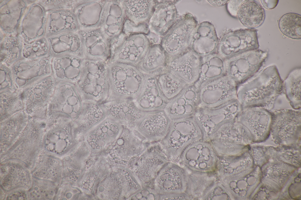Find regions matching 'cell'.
<instances>
[{"mask_svg": "<svg viewBox=\"0 0 301 200\" xmlns=\"http://www.w3.org/2000/svg\"><path fill=\"white\" fill-rule=\"evenodd\" d=\"M264 7L268 9H274L277 5L278 0H261Z\"/></svg>", "mask_w": 301, "mask_h": 200, "instance_id": "obj_30", "label": "cell"}, {"mask_svg": "<svg viewBox=\"0 0 301 200\" xmlns=\"http://www.w3.org/2000/svg\"><path fill=\"white\" fill-rule=\"evenodd\" d=\"M197 25L196 20L190 13L181 20L173 33L174 41L165 44L164 49L170 61L189 49L193 31Z\"/></svg>", "mask_w": 301, "mask_h": 200, "instance_id": "obj_13", "label": "cell"}, {"mask_svg": "<svg viewBox=\"0 0 301 200\" xmlns=\"http://www.w3.org/2000/svg\"><path fill=\"white\" fill-rule=\"evenodd\" d=\"M105 113L100 107L95 106L90 109L81 117L83 128H91L97 125L105 118Z\"/></svg>", "mask_w": 301, "mask_h": 200, "instance_id": "obj_26", "label": "cell"}, {"mask_svg": "<svg viewBox=\"0 0 301 200\" xmlns=\"http://www.w3.org/2000/svg\"><path fill=\"white\" fill-rule=\"evenodd\" d=\"M83 52L88 57H107L111 47L110 41L100 28L80 30Z\"/></svg>", "mask_w": 301, "mask_h": 200, "instance_id": "obj_14", "label": "cell"}, {"mask_svg": "<svg viewBox=\"0 0 301 200\" xmlns=\"http://www.w3.org/2000/svg\"><path fill=\"white\" fill-rule=\"evenodd\" d=\"M117 62L114 69L116 72V91L119 100L133 101L140 93L146 75L137 66Z\"/></svg>", "mask_w": 301, "mask_h": 200, "instance_id": "obj_5", "label": "cell"}, {"mask_svg": "<svg viewBox=\"0 0 301 200\" xmlns=\"http://www.w3.org/2000/svg\"><path fill=\"white\" fill-rule=\"evenodd\" d=\"M118 140L119 152L125 159L130 160L144 152L150 143L140 138L131 129L123 126Z\"/></svg>", "mask_w": 301, "mask_h": 200, "instance_id": "obj_19", "label": "cell"}, {"mask_svg": "<svg viewBox=\"0 0 301 200\" xmlns=\"http://www.w3.org/2000/svg\"><path fill=\"white\" fill-rule=\"evenodd\" d=\"M225 60L217 52L201 57L199 77L195 84L198 89L226 75Z\"/></svg>", "mask_w": 301, "mask_h": 200, "instance_id": "obj_16", "label": "cell"}, {"mask_svg": "<svg viewBox=\"0 0 301 200\" xmlns=\"http://www.w3.org/2000/svg\"><path fill=\"white\" fill-rule=\"evenodd\" d=\"M136 4H130L127 1L126 5L129 12L134 17L141 18L146 16L148 10V2L144 1L143 4H141V1H135Z\"/></svg>", "mask_w": 301, "mask_h": 200, "instance_id": "obj_27", "label": "cell"}, {"mask_svg": "<svg viewBox=\"0 0 301 200\" xmlns=\"http://www.w3.org/2000/svg\"><path fill=\"white\" fill-rule=\"evenodd\" d=\"M237 87L240 99L247 107L268 105L284 89L283 81L275 65L267 67Z\"/></svg>", "mask_w": 301, "mask_h": 200, "instance_id": "obj_1", "label": "cell"}, {"mask_svg": "<svg viewBox=\"0 0 301 200\" xmlns=\"http://www.w3.org/2000/svg\"><path fill=\"white\" fill-rule=\"evenodd\" d=\"M156 78L159 87L168 102L187 86L179 77L168 68L156 75Z\"/></svg>", "mask_w": 301, "mask_h": 200, "instance_id": "obj_21", "label": "cell"}, {"mask_svg": "<svg viewBox=\"0 0 301 200\" xmlns=\"http://www.w3.org/2000/svg\"><path fill=\"white\" fill-rule=\"evenodd\" d=\"M257 30L253 28L229 30L219 40L217 52L225 60L259 47Z\"/></svg>", "mask_w": 301, "mask_h": 200, "instance_id": "obj_4", "label": "cell"}, {"mask_svg": "<svg viewBox=\"0 0 301 200\" xmlns=\"http://www.w3.org/2000/svg\"><path fill=\"white\" fill-rule=\"evenodd\" d=\"M122 12L118 1L108 0L100 27L111 44L117 40L122 26Z\"/></svg>", "mask_w": 301, "mask_h": 200, "instance_id": "obj_17", "label": "cell"}, {"mask_svg": "<svg viewBox=\"0 0 301 200\" xmlns=\"http://www.w3.org/2000/svg\"><path fill=\"white\" fill-rule=\"evenodd\" d=\"M171 121L164 110L146 112L132 129L146 142H159L167 134Z\"/></svg>", "mask_w": 301, "mask_h": 200, "instance_id": "obj_6", "label": "cell"}, {"mask_svg": "<svg viewBox=\"0 0 301 200\" xmlns=\"http://www.w3.org/2000/svg\"><path fill=\"white\" fill-rule=\"evenodd\" d=\"M198 95V90L195 85L186 86L168 101L164 111L171 120L177 119L188 106H194Z\"/></svg>", "mask_w": 301, "mask_h": 200, "instance_id": "obj_18", "label": "cell"}, {"mask_svg": "<svg viewBox=\"0 0 301 200\" xmlns=\"http://www.w3.org/2000/svg\"><path fill=\"white\" fill-rule=\"evenodd\" d=\"M267 56L266 52L257 49L226 59V75L237 86L248 80L258 71Z\"/></svg>", "mask_w": 301, "mask_h": 200, "instance_id": "obj_2", "label": "cell"}, {"mask_svg": "<svg viewBox=\"0 0 301 200\" xmlns=\"http://www.w3.org/2000/svg\"><path fill=\"white\" fill-rule=\"evenodd\" d=\"M108 0H83L73 10L78 30L100 28Z\"/></svg>", "mask_w": 301, "mask_h": 200, "instance_id": "obj_11", "label": "cell"}, {"mask_svg": "<svg viewBox=\"0 0 301 200\" xmlns=\"http://www.w3.org/2000/svg\"><path fill=\"white\" fill-rule=\"evenodd\" d=\"M218 42L213 25L204 21L197 25L195 28L189 49L202 57L217 52Z\"/></svg>", "mask_w": 301, "mask_h": 200, "instance_id": "obj_12", "label": "cell"}, {"mask_svg": "<svg viewBox=\"0 0 301 200\" xmlns=\"http://www.w3.org/2000/svg\"><path fill=\"white\" fill-rule=\"evenodd\" d=\"M163 51L157 49L147 52L138 67L147 75H157L168 69Z\"/></svg>", "mask_w": 301, "mask_h": 200, "instance_id": "obj_22", "label": "cell"}, {"mask_svg": "<svg viewBox=\"0 0 301 200\" xmlns=\"http://www.w3.org/2000/svg\"><path fill=\"white\" fill-rule=\"evenodd\" d=\"M201 59L188 49L170 61L168 68L187 85H195L199 77Z\"/></svg>", "mask_w": 301, "mask_h": 200, "instance_id": "obj_10", "label": "cell"}, {"mask_svg": "<svg viewBox=\"0 0 301 200\" xmlns=\"http://www.w3.org/2000/svg\"><path fill=\"white\" fill-rule=\"evenodd\" d=\"M245 0H231L228 1V9L230 13L233 16H237L239 9Z\"/></svg>", "mask_w": 301, "mask_h": 200, "instance_id": "obj_29", "label": "cell"}, {"mask_svg": "<svg viewBox=\"0 0 301 200\" xmlns=\"http://www.w3.org/2000/svg\"><path fill=\"white\" fill-rule=\"evenodd\" d=\"M128 198L131 200H158L159 195L153 188H142Z\"/></svg>", "mask_w": 301, "mask_h": 200, "instance_id": "obj_28", "label": "cell"}, {"mask_svg": "<svg viewBox=\"0 0 301 200\" xmlns=\"http://www.w3.org/2000/svg\"><path fill=\"white\" fill-rule=\"evenodd\" d=\"M208 2L214 6H223L227 3L228 0H208Z\"/></svg>", "mask_w": 301, "mask_h": 200, "instance_id": "obj_31", "label": "cell"}, {"mask_svg": "<svg viewBox=\"0 0 301 200\" xmlns=\"http://www.w3.org/2000/svg\"><path fill=\"white\" fill-rule=\"evenodd\" d=\"M109 116L123 126L133 129L146 112L140 110L133 101L119 100L107 108Z\"/></svg>", "mask_w": 301, "mask_h": 200, "instance_id": "obj_15", "label": "cell"}, {"mask_svg": "<svg viewBox=\"0 0 301 200\" xmlns=\"http://www.w3.org/2000/svg\"><path fill=\"white\" fill-rule=\"evenodd\" d=\"M153 189L159 195V199L176 198L183 189V182L179 168L168 162L161 169L153 180Z\"/></svg>", "mask_w": 301, "mask_h": 200, "instance_id": "obj_7", "label": "cell"}, {"mask_svg": "<svg viewBox=\"0 0 301 200\" xmlns=\"http://www.w3.org/2000/svg\"><path fill=\"white\" fill-rule=\"evenodd\" d=\"M237 16L244 26L252 28L261 25L265 17L264 9L257 2L245 0L240 7Z\"/></svg>", "mask_w": 301, "mask_h": 200, "instance_id": "obj_20", "label": "cell"}, {"mask_svg": "<svg viewBox=\"0 0 301 200\" xmlns=\"http://www.w3.org/2000/svg\"><path fill=\"white\" fill-rule=\"evenodd\" d=\"M301 72L295 69L289 74L284 82L283 88L291 105L294 108L300 106Z\"/></svg>", "mask_w": 301, "mask_h": 200, "instance_id": "obj_24", "label": "cell"}, {"mask_svg": "<svg viewBox=\"0 0 301 200\" xmlns=\"http://www.w3.org/2000/svg\"><path fill=\"white\" fill-rule=\"evenodd\" d=\"M146 75L143 88L133 101L134 103L140 110L145 112L164 110L168 101L159 87L156 75Z\"/></svg>", "mask_w": 301, "mask_h": 200, "instance_id": "obj_9", "label": "cell"}, {"mask_svg": "<svg viewBox=\"0 0 301 200\" xmlns=\"http://www.w3.org/2000/svg\"><path fill=\"white\" fill-rule=\"evenodd\" d=\"M169 159L159 143H155L150 145L142 154L129 160V168L142 186L153 180Z\"/></svg>", "mask_w": 301, "mask_h": 200, "instance_id": "obj_3", "label": "cell"}, {"mask_svg": "<svg viewBox=\"0 0 301 200\" xmlns=\"http://www.w3.org/2000/svg\"><path fill=\"white\" fill-rule=\"evenodd\" d=\"M237 86L226 75L198 89L203 105H220L233 100Z\"/></svg>", "mask_w": 301, "mask_h": 200, "instance_id": "obj_8", "label": "cell"}, {"mask_svg": "<svg viewBox=\"0 0 301 200\" xmlns=\"http://www.w3.org/2000/svg\"><path fill=\"white\" fill-rule=\"evenodd\" d=\"M118 50L117 62L138 67L147 50V45L127 42L120 46Z\"/></svg>", "mask_w": 301, "mask_h": 200, "instance_id": "obj_23", "label": "cell"}, {"mask_svg": "<svg viewBox=\"0 0 301 200\" xmlns=\"http://www.w3.org/2000/svg\"><path fill=\"white\" fill-rule=\"evenodd\" d=\"M278 25L282 33L286 36L292 39H301L300 15L292 13H286L281 17Z\"/></svg>", "mask_w": 301, "mask_h": 200, "instance_id": "obj_25", "label": "cell"}]
</instances>
